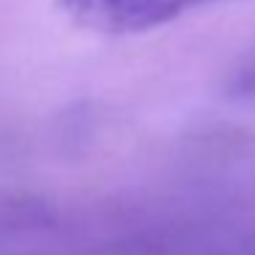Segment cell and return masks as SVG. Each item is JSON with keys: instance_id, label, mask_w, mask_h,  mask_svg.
Returning <instances> with one entry per match:
<instances>
[{"instance_id": "6da1fadb", "label": "cell", "mask_w": 255, "mask_h": 255, "mask_svg": "<svg viewBox=\"0 0 255 255\" xmlns=\"http://www.w3.org/2000/svg\"><path fill=\"white\" fill-rule=\"evenodd\" d=\"M211 0H58L72 25L99 36H132L178 19Z\"/></svg>"}]
</instances>
